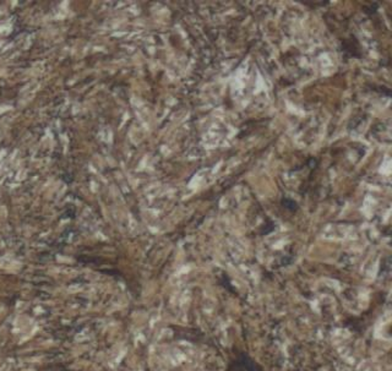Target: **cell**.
<instances>
[{"mask_svg": "<svg viewBox=\"0 0 392 371\" xmlns=\"http://www.w3.org/2000/svg\"><path fill=\"white\" fill-rule=\"evenodd\" d=\"M282 204H283L284 207H287V209H289L290 211H296L298 209L297 204L292 200H288V198H283V200H282Z\"/></svg>", "mask_w": 392, "mask_h": 371, "instance_id": "obj_1", "label": "cell"}]
</instances>
